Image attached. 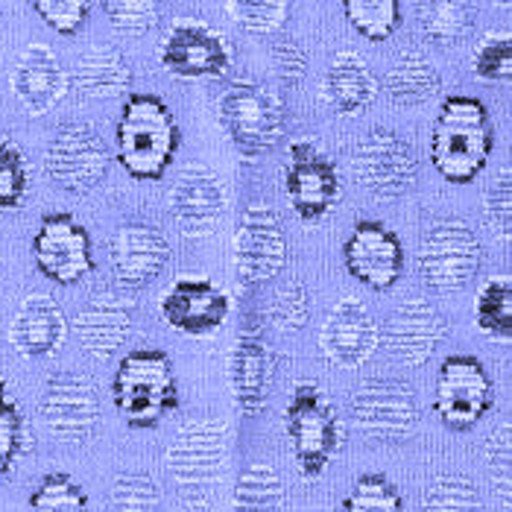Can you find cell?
<instances>
[{"label": "cell", "mask_w": 512, "mask_h": 512, "mask_svg": "<svg viewBox=\"0 0 512 512\" xmlns=\"http://www.w3.org/2000/svg\"><path fill=\"white\" fill-rule=\"evenodd\" d=\"M343 12L363 39L387 41L401 27L398 0H346Z\"/></svg>", "instance_id": "d6a6232c"}, {"label": "cell", "mask_w": 512, "mask_h": 512, "mask_svg": "<svg viewBox=\"0 0 512 512\" xmlns=\"http://www.w3.org/2000/svg\"><path fill=\"white\" fill-rule=\"evenodd\" d=\"M308 316H311V299H308V290L299 281H284L273 293L270 305H267V319L281 334L302 331Z\"/></svg>", "instance_id": "60d3db41"}, {"label": "cell", "mask_w": 512, "mask_h": 512, "mask_svg": "<svg viewBox=\"0 0 512 512\" xmlns=\"http://www.w3.org/2000/svg\"><path fill=\"white\" fill-rule=\"evenodd\" d=\"M474 322L492 340L512 337V281L507 276L489 278L474 299Z\"/></svg>", "instance_id": "4dcf8cb0"}, {"label": "cell", "mask_w": 512, "mask_h": 512, "mask_svg": "<svg viewBox=\"0 0 512 512\" xmlns=\"http://www.w3.org/2000/svg\"><path fill=\"white\" fill-rule=\"evenodd\" d=\"M112 273L120 287L141 290L153 284L170 261V243L153 223H126L112 237Z\"/></svg>", "instance_id": "44dd1931"}, {"label": "cell", "mask_w": 512, "mask_h": 512, "mask_svg": "<svg viewBox=\"0 0 512 512\" xmlns=\"http://www.w3.org/2000/svg\"><path fill=\"white\" fill-rule=\"evenodd\" d=\"M273 378H276V357L270 352V343L264 340L261 331L246 328L237 337L235 355H232L235 401L246 416H255L267 407Z\"/></svg>", "instance_id": "d4e9b609"}, {"label": "cell", "mask_w": 512, "mask_h": 512, "mask_svg": "<svg viewBox=\"0 0 512 512\" xmlns=\"http://www.w3.org/2000/svg\"><path fill=\"white\" fill-rule=\"evenodd\" d=\"M419 512H480V495L469 477L442 474L428 486Z\"/></svg>", "instance_id": "74e56055"}, {"label": "cell", "mask_w": 512, "mask_h": 512, "mask_svg": "<svg viewBox=\"0 0 512 512\" xmlns=\"http://www.w3.org/2000/svg\"><path fill=\"white\" fill-rule=\"evenodd\" d=\"M33 9L39 12L41 21L50 30H56L59 36H77L91 15L88 0H36Z\"/></svg>", "instance_id": "f6af8a7d"}, {"label": "cell", "mask_w": 512, "mask_h": 512, "mask_svg": "<svg viewBox=\"0 0 512 512\" xmlns=\"http://www.w3.org/2000/svg\"><path fill=\"white\" fill-rule=\"evenodd\" d=\"M235 264L243 287L276 278L287 264V237L267 202H249L235 237Z\"/></svg>", "instance_id": "5bb4252c"}, {"label": "cell", "mask_w": 512, "mask_h": 512, "mask_svg": "<svg viewBox=\"0 0 512 512\" xmlns=\"http://www.w3.org/2000/svg\"><path fill=\"white\" fill-rule=\"evenodd\" d=\"M284 194L302 220H322L343 197L337 164L311 141H296L284 164Z\"/></svg>", "instance_id": "7c38bea8"}, {"label": "cell", "mask_w": 512, "mask_h": 512, "mask_svg": "<svg viewBox=\"0 0 512 512\" xmlns=\"http://www.w3.org/2000/svg\"><path fill=\"white\" fill-rule=\"evenodd\" d=\"M39 413L47 431L59 442H85L100 419V401L94 384L79 372H59L47 378L41 390Z\"/></svg>", "instance_id": "9a60e30c"}, {"label": "cell", "mask_w": 512, "mask_h": 512, "mask_svg": "<svg viewBox=\"0 0 512 512\" xmlns=\"http://www.w3.org/2000/svg\"><path fill=\"white\" fill-rule=\"evenodd\" d=\"M346 270L372 290H390L404 270V249L393 229L378 220H360L343 246Z\"/></svg>", "instance_id": "ffe728a7"}, {"label": "cell", "mask_w": 512, "mask_h": 512, "mask_svg": "<svg viewBox=\"0 0 512 512\" xmlns=\"http://www.w3.org/2000/svg\"><path fill=\"white\" fill-rule=\"evenodd\" d=\"M442 88L439 71L434 68V62L416 50H407L395 59L384 77V91L393 100L395 106H422L428 100H434Z\"/></svg>", "instance_id": "f1b7e54d"}, {"label": "cell", "mask_w": 512, "mask_h": 512, "mask_svg": "<svg viewBox=\"0 0 512 512\" xmlns=\"http://www.w3.org/2000/svg\"><path fill=\"white\" fill-rule=\"evenodd\" d=\"M112 398L129 428H156L179 404L170 357L158 349H135L120 360Z\"/></svg>", "instance_id": "3957f363"}, {"label": "cell", "mask_w": 512, "mask_h": 512, "mask_svg": "<svg viewBox=\"0 0 512 512\" xmlns=\"http://www.w3.org/2000/svg\"><path fill=\"white\" fill-rule=\"evenodd\" d=\"M378 97V79L355 50H340L322 79V100L343 118L363 115Z\"/></svg>", "instance_id": "4316f807"}, {"label": "cell", "mask_w": 512, "mask_h": 512, "mask_svg": "<svg viewBox=\"0 0 512 512\" xmlns=\"http://www.w3.org/2000/svg\"><path fill=\"white\" fill-rule=\"evenodd\" d=\"M474 12L457 0H436L422 6V33L436 47H454L472 33Z\"/></svg>", "instance_id": "1f68e13d"}, {"label": "cell", "mask_w": 512, "mask_h": 512, "mask_svg": "<svg viewBox=\"0 0 512 512\" xmlns=\"http://www.w3.org/2000/svg\"><path fill=\"white\" fill-rule=\"evenodd\" d=\"M512 173L510 167H504L492 185L486 188V197H483V223L486 229L492 232V237L498 240H510L512 229V185H510Z\"/></svg>", "instance_id": "7bdbcfd3"}, {"label": "cell", "mask_w": 512, "mask_h": 512, "mask_svg": "<svg viewBox=\"0 0 512 512\" xmlns=\"http://www.w3.org/2000/svg\"><path fill=\"white\" fill-rule=\"evenodd\" d=\"M226 12L249 36H273L287 24L290 3L287 0H232L226 3Z\"/></svg>", "instance_id": "8d00e7d4"}, {"label": "cell", "mask_w": 512, "mask_h": 512, "mask_svg": "<svg viewBox=\"0 0 512 512\" xmlns=\"http://www.w3.org/2000/svg\"><path fill=\"white\" fill-rule=\"evenodd\" d=\"M357 431L375 442H404L419 425L413 387L398 378H366L352 395Z\"/></svg>", "instance_id": "30bf717a"}, {"label": "cell", "mask_w": 512, "mask_h": 512, "mask_svg": "<svg viewBox=\"0 0 512 512\" xmlns=\"http://www.w3.org/2000/svg\"><path fill=\"white\" fill-rule=\"evenodd\" d=\"M179 147V123L156 94H132L118 120V161L135 179L156 182Z\"/></svg>", "instance_id": "7a4b0ae2"}, {"label": "cell", "mask_w": 512, "mask_h": 512, "mask_svg": "<svg viewBox=\"0 0 512 512\" xmlns=\"http://www.w3.org/2000/svg\"><path fill=\"white\" fill-rule=\"evenodd\" d=\"M170 214L185 237H205L214 232L226 211V191L220 176L205 164H185L170 188Z\"/></svg>", "instance_id": "ac0fdd59"}, {"label": "cell", "mask_w": 512, "mask_h": 512, "mask_svg": "<svg viewBox=\"0 0 512 512\" xmlns=\"http://www.w3.org/2000/svg\"><path fill=\"white\" fill-rule=\"evenodd\" d=\"M472 68L483 82H510L512 77V36L489 33L486 39L474 47Z\"/></svg>", "instance_id": "b9f144b4"}, {"label": "cell", "mask_w": 512, "mask_h": 512, "mask_svg": "<svg viewBox=\"0 0 512 512\" xmlns=\"http://www.w3.org/2000/svg\"><path fill=\"white\" fill-rule=\"evenodd\" d=\"M103 9L109 24L123 36H144L158 21V3L153 0H109Z\"/></svg>", "instance_id": "ee69618b"}, {"label": "cell", "mask_w": 512, "mask_h": 512, "mask_svg": "<svg viewBox=\"0 0 512 512\" xmlns=\"http://www.w3.org/2000/svg\"><path fill=\"white\" fill-rule=\"evenodd\" d=\"M284 486L270 463L246 466L235 489V512H284Z\"/></svg>", "instance_id": "f546056e"}, {"label": "cell", "mask_w": 512, "mask_h": 512, "mask_svg": "<svg viewBox=\"0 0 512 512\" xmlns=\"http://www.w3.org/2000/svg\"><path fill=\"white\" fill-rule=\"evenodd\" d=\"M158 62L182 79H217L232 68V47L205 21H176L161 39Z\"/></svg>", "instance_id": "4fadbf2b"}, {"label": "cell", "mask_w": 512, "mask_h": 512, "mask_svg": "<svg viewBox=\"0 0 512 512\" xmlns=\"http://www.w3.org/2000/svg\"><path fill=\"white\" fill-rule=\"evenodd\" d=\"M226 466V422L199 416L185 422L170 448L167 469L176 483V492L185 504L205 507L223 477Z\"/></svg>", "instance_id": "277c9868"}, {"label": "cell", "mask_w": 512, "mask_h": 512, "mask_svg": "<svg viewBox=\"0 0 512 512\" xmlns=\"http://www.w3.org/2000/svg\"><path fill=\"white\" fill-rule=\"evenodd\" d=\"M232 311L226 290L208 278H179L161 296V316L170 328L202 337L217 331Z\"/></svg>", "instance_id": "7402d4cb"}, {"label": "cell", "mask_w": 512, "mask_h": 512, "mask_svg": "<svg viewBox=\"0 0 512 512\" xmlns=\"http://www.w3.org/2000/svg\"><path fill=\"white\" fill-rule=\"evenodd\" d=\"M33 258L41 276L71 287L94 273L91 237L71 214H47L33 237Z\"/></svg>", "instance_id": "2e32d148"}, {"label": "cell", "mask_w": 512, "mask_h": 512, "mask_svg": "<svg viewBox=\"0 0 512 512\" xmlns=\"http://www.w3.org/2000/svg\"><path fill=\"white\" fill-rule=\"evenodd\" d=\"M30 512H88V498L71 474H44L30 495Z\"/></svg>", "instance_id": "e575fe53"}, {"label": "cell", "mask_w": 512, "mask_h": 512, "mask_svg": "<svg viewBox=\"0 0 512 512\" xmlns=\"http://www.w3.org/2000/svg\"><path fill=\"white\" fill-rule=\"evenodd\" d=\"M103 512H161L158 483L144 472L120 474L112 483V492H109Z\"/></svg>", "instance_id": "d590c367"}, {"label": "cell", "mask_w": 512, "mask_h": 512, "mask_svg": "<svg viewBox=\"0 0 512 512\" xmlns=\"http://www.w3.org/2000/svg\"><path fill=\"white\" fill-rule=\"evenodd\" d=\"M352 170L366 194L393 199L416 185L419 158L410 141L395 135L393 129H369L352 153Z\"/></svg>", "instance_id": "9c48e42d"}, {"label": "cell", "mask_w": 512, "mask_h": 512, "mask_svg": "<svg viewBox=\"0 0 512 512\" xmlns=\"http://www.w3.org/2000/svg\"><path fill=\"white\" fill-rule=\"evenodd\" d=\"M445 337V319L428 299H404L378 328V346L401 366H422Z\"/></svg>", "instance_id": "e0dca14e"}, {"label": "cell", "mask_w": 512, "mask_h": 512, "mask_svg": "<svg viewBox=\"0 0 512 512\" xmlns=\"http://www.w3.org/2000/svg\"><path fill=\"white\" fill-rule=\"evenodd\" d=\"M30 191V164L12 138H0V211L24 205Z\"/></svg>", "instance_id": "f35d334b"}, {"label": "cell", "mask_w": 512, "mask_h": 512, "mask_svg": "<svg viewBox=\"0 0 512 512\" xmlns=\"http://www.w3.org/2000/svg\"><path fill=\"white\" fill-rule=\"evenodd\" d=\"M71 88V77L59 56L47 44H30L21 50L12 68V94L27 109V115L41 118L53 112Z\"/></svg>", "instance_id": "603a6c76"}, {"label": "cell", "mask_w": 512, "mask_h": 512, "mask_svg": "<svg viewBox=\"0 0 512 512\" xmlns=\"http://www.w3.org/2000/svg\"><path fill=\"white\" fill-rule=\"evenodd\" d=\"M273 68H276V77L284 85L296 88L305 79V74H308V53H305V47L296 39L276 41V47H273Z\"/></svg>", "instance_id": "bcb514c9"}, {"label": "cell", "mask_w": 512, "mask_h": 512, "mask_svg": "<svg viewBox=\"0 0 512 512\" xmlns=\"http://www.w3.org/2000/svg\"><path fill=\"white\" fill-rule=\"evenodd\" d=\"M436 416L451 431H472L492 407V381L483 363L472 355L442 360L436 378Z\"/></svg>", "instance_id": "8fae6325"}, {"label": "cell", "mask_w": 512, "mask_h": 512, "mask_svg": "<svg viewBox=\"0 0 512 512\" xmlns=\"http://www.w3.org/2000/svg\"><path fill=\"white\" fill-rule=\"evenodd\" d=\"M495 147L489 112L474 97H448L439 109L431 138V161L436 173L451 185L477 179Z\"/></svg>", "instance_id": "6da1fadb"}, {"label": "cell", "mask_w": 512, "mask_h": 512, "mask_svg": "<svg viewBox=\"0 0 512 512\" xmlns=\"http://www.w3.org/2000/svg\"><path fill=\"white\" fill-rule=\"evenodd\" d=\"M109 161H112V153L106 141L91 123H82V120L62 123L44 150L47 176L56 182V188L74 197L91 194L106 179Z\"/></svg>", "instance_id": "ba28073f"}, {"label": "cell", "mask_w": 512, "mask_h": 512, "mask_svg": "<svg viewBox=\"0 0 512 512\" xmlns=\"http://www.w3.org/2000/svg\"><path fill=\"white\" fill-rule=\"evenodd\" d=\"M284 431L299 463V472L305 477H319L325 472L343 442V425L334 404L316 384L308 381L296 384L290 393L284 410Z\"/></svg>", "instance_id": "8992f818"}, {"label": "cell", "mask_w": 512, "mask_h": 512, "mask_svg": "<svg viewBox=\"0 0 512 512\" xmlns=\"http://www.w3.org/2000/svg\"><path fill=\"white\" fill-rule=\"evenodd\" d=\"M486 457H489V472L507 498V492H510V425H501L498 434L489 436Z\"/></svg>", "instance_id": "7dc6e473"}, {"label": "cell", "mask_w": 512, "mask_h": 512, "mask_svg": "<svg viewBox=\"0 0 512 512\" xmlns=\"http://www.w3.org/2000/svg\"><path fill=\"white\" fill-rule=\"evenodd\" d=\"M74 88L85 100H112L120 94H129L132 68L118 47L94 44L74 65Z\"/></svg>", "instance_id": "83f0119b"}, {"label": "cell", "mask_w": 512, "mask_h": 512, "mask_svg": "<svg viewBox=\"0 0 512 512\" xmlns=\"http://www.w3.org/2000/svg\"><path fill=\"white\" fill-rule=\"evenodd\" d=\"M483 246L460 217L434 220L419 240V276L436 293L463 290L480 270Z\"/></svg>", "instance_id": "52a82bcc"}, {"label": "cell", "mask_w": 512, "mask_h": 512, "mask_svg": "<svg viewBox=\"0 0 512 512\" xmlns=\"http://www.w3.org/2000/svg\"><path fill=\"white\" fill-rule=\"evenodd\" d=\"M343 512H404V501L384 474H360L343 501Z\"/></svg>", "instance_id": "ab89813d"}, {"label": "cell", "mask_w": 512, "mask_h": 512, "mask_svg": "<svg viewBox=\"0 0 512 512\" xmlns=\"http://www.w3.org/2000/svg\"><path fill=\"white\" fill-rule=\"evenodd\" d=\"M30 451V425L0 381V474H12L15 463Z\"/></svg>", "instance_id": "836d02e7"}, {"label": "cell", "mask_w": 512, "mask_h": 512, "mask_svg": "<svg viewBox=\"0 0 512 512\" xmlns=\"http://www.w3.org/2000/svg\"><path fill=\"white\" fill-rule=\"evenodd\" d=\"M74 334L91 357H115L132 334V302L112 290L94 293L74 319Z\"/></svg>", "instance_id": "cb8c5ba5"}, {"label": "cell", "mask_w": 512, "mask_h": 512, "mask_svg": "<svg viewBox=\"0 0 512 512\" xmlns=\"http://www.w3.org/2000/svg\"><path fill=\"white\" fill-rule=\"evenodd\" d=\"M217 118L246 161L270 156L284 135V103L255 79H235L217 103Z\"/></svg>", "instance_id": "5b68a950"}, {"label": "cell", "mask_w": 512, "mask_h": 512, "mask_svg": "<svg viewBox=\"0 0 512 512\" xmlns=\"http://www.w3.org/2000/svg\"><path fill=\"white\" fill-rule=\"evenodd\" d=\"M322 357L337 369H357L378 349V322L372 311L355 299H340L322 322L319 331Z\"/></svg>", "instance_id": "d6986e66"}, {"label": "cell", "mask_w": 512, "mask_h": 512, "mask_svg": "<svg viewBox=\"0 0 512 512\" xmlns=\"http://www.w3.org/2000/svg\"><path fill=\"white\" fill-rule=\"evenodd\" d=\"M68 337V319L53 296L33 293L21 302L9 325V343L21 357L53 355Z\"/></svg>", "instance_id": "484cf974"}]
</instances>
